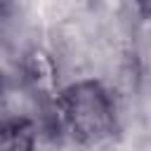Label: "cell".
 Returning a JSON list of instances; mask_svg holds the SVG:
<instances>
[{
	"mask_svg": "<svg viewBox=\"0 0 151 151\" xmlns=\"http://www.w3.org/2000/svg\"><path fill=\"white\" fill-rule=\"evenodd\" d=\"M19 83L33 99L50 104L61 90L54 54L40 45H31L28 50H24L19 57Z\"/></svg>",
	"mask_w": 151,
	"mask_h": 151,
	"instance_id": "cell-2",
	"label": "cell"
},
{
	"mask_svg": "<svg viewBox=\"0 0 151 151\" xmlns=\"http://www.w3.org/2000/svg\"><path fill=\"white\" fill-rule=\"evenodd\" d=\"M38 125L31 116H5L0 127V151H35Z\"/></svg>",
	"mask_w": 151,
	"mask_h": 151,
	"instance_id": "cell-3",
	"label": "cell"
},
{
	"mask_svg": "<svg viewBox=\"0 0 151 151\" xmlns=\"http://www.w3.org/2000/svg\"><path fill=\"white\" fill-rule=\"evenodd\" d=\"M132 5H134L137 14L142 19H149L151 21V0H132Z\"/></svg>",
	"mask_w": 151,
	"mask_h": 151,
	"instance_id": "cell-4",
	"label": "cell"
},
{
	"mask_svg": "<svg viewBox=\"0 0 151 151\" xmlns=\"http://www.w3.org/2000/svg\"><path fill=\"white\" fill-rule=\"evenodd\" d=\"M57 130L78 144H101L118 132V111L111 90L94 78L64 85L47 104Z\"/></svg>",
	"mask_w": 151,
	"mask_h": 151,
	"instance_id": "cell-1",
	"label": "cell"
}]
</instances>
